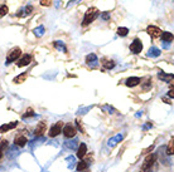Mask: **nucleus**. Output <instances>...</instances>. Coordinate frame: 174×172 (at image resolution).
<instances>
[{"mask_svg": "<svg viewBox=\"0 0 174 172\" xmlns=\"http://www.w3.org/2000/svg\"><path fill=\"white\" fill-rule=\"evenodd\" d=\"M155 162H157V155H155V153L148 155V156H147V158L144 160L143 167H141L143 172H145V171H150V170H151V167L154 166V163H155Z\"/></svg>", "mask_w": 174, "mask_h": 172, "instance_id": "2", "label": "nucleus"}, {"mask_svg": "<svg viewBox=\"0 0 174 172\" xmlns=\"http://www.w3.org/2000/svg\"><path fill=\"white\" fill-rule=\"evenodd\" d=\"M160 38H162L163 43H172L173 41V34L170 32H162Z\"/></svg>", "mask_w": 174, "mask_h": 172, "instance_id": "14", "label": "nucleus"}, {"mask_svg": "<svg viewBox=\"0 0 174 172\" xmlns=\"http://www.w3.org/2000/svg\"><path fill=\"white\" fill-rule=\"evenodd\" d=\"M100 17H101V19H102L103 21H106V20L110 19V13H109V11H103V13L100 14Z\"/></svg>", "mask_w": 174, "mask_h": 172, "instance_id": "28", "label": "nucleus"}, {"mask_svg": "<svg viewBox=\"0 0 174 172\" xmlns=\"http://www.w3.org/2000/svg\"><path fill=\"white\" fill-rule=\"evenodd\" d=\"M27 142H28V138L25 137V136H23V134L17 136L15 140H14V143H15L17 146H19V147H24L27 145Z\"/></svg>", "mask_w": 174, "mask_h": 172, "instance_id": "11", "label": "nucleus"}, {"mask_svg": "<svg viewBox=\"0 0 174 172\" xmlns=\"http://www.w3.org/2000/svg\"><path fill=\"white\" fill-rule=\"evenodd\" d=\"M141 83V79L139 77H130L126 79V82H125V84L128 85V87L130 88H133V87H136L138 84H140Z\"/></svg>", "mask_w": 174, "mask_h": 172, "instance_id": "9", "label": "nucleus"}, {"mask_svg": "<svg viewBox=\"0 0 174 172\" xmlns=\"http://www.w3.org/2000/svg\"><path fill=\"white\" fill-rule=\"evenodd\" d=\"M33 10V6L32 5H28L27 8H25V13H24V15H28V14H30Z\"/></svg>", "mask_w": 174, "mask_h": 172, "instance_id": "30", "label": "nucleus"}, {"mask_svg": "<svg viewBox=\"0 0 174 172\" xmlns=\"http://www.w3.org/2000/svg\"><path fill=\"white\" fill-rule=\"evenodd\" d=\"M8 11H9V8H8V5H5V4H3L2 6H0V18H3V17H5L6 14H8Z\"/></svg>", "mask_w": 174, "mask_h": 172, "instance_id": "25", "label": "nucleus"}, {"mask_svg": "<svg viewBox=\"0 0 174 172\" xmlns=\"http://www.w3.org/2000/svg\"><path fill=\"white\" fill-rule=\"evenodd\" d=\"M34 116V112H33V109L32 108H28L27 109V112L23 114V118H28V117H33Z\"/></svg>", "mask_w": 174, "mask_h": 172, "instance_id": "26", "label": "nucleus"}, {"mask_svg": "<svg viewBox=\"0 0 174 172\" xmlns=\"http://www.w3.org/2000/svg\"><path fill=\"white\" fill-rule=\"evenodd\" d=\"M18 126V122H11V123H5L3 126H0V133H4V132H8L13 128H15Z\"/></svg>", "mask_w": 174, "mask_h": 172, "instance_id": "12", "label": "nucleus"}, {"mask_svg": "<svg viewBox=\"0 0 174 172\" xmlns=\"http://www.w3.org/2000/svg\"><path fill=\"white\" fill-rule=\"evenodd\" d=\"M100 15V11L97 8H90L86 13H85V17H83V20H82V26H87L92 23V21Z\"/></svg>", "mask_w": 174, "mask_h": 172, "instance_id": "1", "label": "nucleus"}, {"mask_svg": "<svg viewBox=\"0 0 174 172\" xmlns=\"http://www.w3.org/2000/svg\"><path fill=\"white\" fill-rule=\"evenodd\" d=\"M54 47L57 48V49H59V51L67 53V48H66V45L63 44V41H61V40H55V41H54Z\"/></svg>", "mask_w": 174, "mask_h": 172, "instance_id": "19", "label": "nucleus"}, {"mask_svg": "<svg viewBox=\"0 0 174 172\" xmlns=\"http://www.w3.org/2000/svg\"><path fill=\"white\" fill-rule=\"evenodd\" d=\"M173 153H174V141H173V138H172L170 142L168 143V147H166V155L172 156Z\"/></svg>", "mask_w": 174, "mask_h": 172, "instance_id": "22", "label": "nucleus"}, {"mask_svg": "<svg viewBox=\"0 0 174 172\" xmlns=\"http://www.w3.org/2000/svg\"><path fill=\"white\" fill-rule=\"evenodd\" d=\"M46 131H47V123L46 122H39V124L36 127V130H34V134L38 137V136L43 134Z\"/></svg>", "mask_w": 174, "mask_h": 172, "instance_id": "10", "label": "nucleus"}, {"mask_svg": "<svg viewBox=\"0 0 174 172\" xmlns=\"http://www.w3.org/2000/svg\"><path fill=\"white\" fill-rule=\"evenodd\" d=\"M3 153H4V152L2 151V149H0V160H2V157H3Z\"/></svg>", "mask_w": 174, "mask_h": 172, "instance_id": "32", "label": "nucleus"}, {"mask_svg": "<svg viewBox=\"0 0 174 172\" xmlns=\"http://www.w3.org/2000/svg\"><path fill=\"white\" fill-rule=\"evenodd\" d=\"M40 5L42 6H51L52 5V0H40Z\"/></svg>", "mask_w": 174, "mask_h": 172, "instance_id": "29", "label": "nucleus"}, {"mask_svg": "<svg viewBox=\"0 0 174 172\" xmlns=\"http://www.w3.org/2000/svg\"><path fill=\"white\" fill-rule=\"evenodd\" d=\"M32 62V57L29 54H24L22 58L19 59V62H17V66L19 68H22V67H27V66H29Z\"/></svg>", "mask_w": 174, "mask_h": 172, "instance_id": "8", "label": "nucleus"}, {"mask_svg": "<svg viewBox=\"0 0 174 172\" xmlns=\"http://www.w3.org/2000/svg\"><path fill=\"white\" fill-rule=\"evenodd\" d=\"M87 167H88L87 161H80L78 164H77V171H78V172H82V171L87 170Z\"/></svg>", "mask_w": 174, "mask_h": 172, "instance_id": "20", "label": "nucleus"}, {"mask_svg": "<svg viewBox=\"0 0 174 172\" xmlns=\"http://www.w3.org/2000/svg\"><path fill=\"white\" fill-rule=\"evenodd\" d=\"M76 124H77V127H78V130L82 132V133H85V130H83V127H82V124H81V121H76Z\"/></svg>", "mask_w": 174, "mask_h": 172, "instance_id": "31", "label": "nucleus"}, {"mask_svg": "<svg viewBox=\"0 0 174 172\" xmlns=\"http://www.w3.org/2000/svg\"><path fill=\"white\" fill-rule=\"evenodd\" d=\"M44 30H46V29H44V26H43V25H39V26H37L36 29L33 30V33H34V35H36V37L40 38L42 35L44 34Z\"/></svg>", "mask_w": 174, "mask_h": 172, "instance_id": "18", "label": "nucleus"}, {"mask_svg": "<svg viewBox=\"0 0 174 172\" xmlns=\"http://www.w3.org/2000/svg\"><path fill=\"white\" fill-rule=\"evenodd\" d=\"M158 77L160 78L163 82H166V83H169V82L173 79V74H166V73H164L163 70L159 72V73H158Z\"/></svg>", "mask_w": 174, "mask_h": 172, "instance_id": "16", "label": "nucleus"}, {"mask_svg": "<svg viewBox=\"0 0 174 172\" xmlns=\"http://www.w3.org/2000/svg\"><path fill=\"white\" fill-rule=\"evenodd\" d=\"M62 132H63L65 137L73 138L76 136V133H77V130H76L72 124H66V126H63V128H62Z\"/></svg>", "mask_w": 174, "mask_h": 172, "instance_id": "6", "label": "nucleus"}, {"mask_svg": "<svg viewBox=\"0 0 174 172\" xmlns=\"http://www.w3.org/2000/svg\"><path fill=\"white\" fill-rule=\"evenodd\" d=\"M117 34H119L120 37H126V35L129 34V29L126 26H120L119 29H117Z\"/></svg>", "mask_w": 174, "mask_h": 172, "instance_id": "23", "label": "nucleus"}, {"mask_svg": "<svg viewBox=\"0 0 174 172\" xmlns=\"http://www.w3.org/2000/svg\"><path fill=\"white\" fill-rule=\"evenodd\" d=\"M86 153H87V146L85 143H81L78 149H77V157L78 158H83V157L86 156Z\"/></svg>", "mask_w": 174, "mask_h": 172, "instance_id": "15", "label": "nucleus"}, {"mask_svg": "<svg viewBox=\"0 0 174 172\" xmlns=\"http://www.w3.org/2000/svg\"><path fill=\"white\" fill-rule=\"evenodd\" d=\"M102 64H103V67H105V69H112L115 67L114 60H103Z\"/></svg>", "mask_w": 174, "mask_h": 172, "instance_id": "24", "label": "nucleus"}, {"mask_svg": "<svg viewBox=\"0 0 174 172\" xmlns=\"http://www.w3.org/2000/svg\"><path fill=\"white\" fill-rule=\"evenodd\" d=\"M147 33L150 35L153 39H157V38L160 37L162 30H160V28H158V26H155V25H149V26L147 28Z\"/></svg>", "mask_w": 174, "mask_h": 172, "instance_id": "7", "label": "nucleus"}, {"mask_svg": "<svg viewBox=\"0 0 174 172\" xmlns=\"http://www.w3.org/2000/svg\"><path fill=\"white\" fill-rule=\"evenodd\" d=\"M62 128H63V122H55L54 124L51 126L48 136H49L51 138L57 137V136H59V133H62Z\"/></svg>", "mask_w": 174, "mask_h": 172, "instance_id": "4", "label": "nucleus"}, {"mask_svg": "<svg viewBox=\"0 0 174 172\" xmlns=\"http://www.w3.org/2000/svg\"><path fill=\"white\" fill-rule=\"evenodd\" d=\"M20 54H22V49H20V48L15 47V48L10 49L9 53H8V57H6V64H10V63H13V62L18 60L19 57H20Z\"/></svg>", "mask_w": 174, "mask_h": 172, "instance_id": "3", "label": "nucleus"}, {"mask_svg": "<svg viewBox=\"0 0 174 172\" xmlns=\"http://www.w3.org/2000/svg\"><path fill=\"white\" fill-rule=\"evenodd\" d=\"M6 148H8V141H5V140L0 141V149H2V151L4 152Z\"/></svg>", "mask_w": 174, "mask_h": 172, "instance_id": "27", "label": "nucleus"}, {"mask_svg": "<svg viewBox=\"0 0 174 172\" xmlns=\"http://www.w3.org/2000/svg\"><path fill=\"white\" fill-rule=\"evenodd\" d=\"M143 51V43L140 39H134L133 41H131V44H130V52L133 53V54H139Z\"/></svg>", "mask_w": 174, "mask_h": 172, "instance_id": "5", "label": "nucleus"}, {"mask_svg": "<svg viewBox=\"0 0 174 172\" xmlns=\"http://www.w3.org/2000/svg\"><path fill=\"white\" fill-rule=\"evenodd\" d=\"M86 62H87V64L88 66H91V67H95V66H97V62H99V59H97V57H96V54H88L87 57H86Z\"/></svg>", "mask_w": 174, "mask_h": 172, "instance_id": "13", "label": "nucleus"}, {"mask_svg": "<svg viewBox=\"0 0 174 172\" xmlns=\"http://www.w3.org/2000/svg\"><path fill=\"white\" fill-rule=\"evenodd\" d=\"M27 75H28V73H27V72H25V73H22L20 75H18V77H15V78H14V79H13V82L15 83V84H18V83H23V82L27 79Z\"/></svg>", "mask_w": 174, "mask_h": 172, "instance_id": "17", "label": "nucleus"}, {"mask_svg": "<svg viewBox=\"0 0 174 172\" xmlns=\"http://www.w3.org/2000/svg\"><path fill=\"white\" fill-rule=\"evenodd\" d=\"M148 55H149V57H159V55H160V51H159L158 48L153 47V48H150V49H149V53H148Z\"/></svg>", "mask_w": 174, "mask_h": 172, "instance_id": "21", "label": "nucleus"}]
</instances>
